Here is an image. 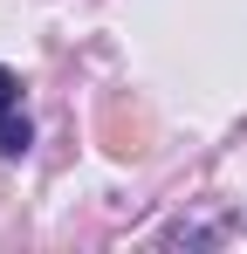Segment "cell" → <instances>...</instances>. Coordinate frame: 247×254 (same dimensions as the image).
Here are the masks:
<instances>
[{
    "mask_svg": "<svg viewBox=\"0 0 247 254\" xmlns=\"http://www.w3.org/2000/svg\"><path fill=\"white\" fill-rule=\"evenodd\" d=\"M21 103V83H14V69H0V110H14Z\"/></svg>",
    "mask_w": 247,
    "mask_h": 254,
    "instance_id": "cell-2",
    "label": "cell"
},
{
    "mask_svg": "<svg viewBox=\"0 0 247 254\" xmlns=\"http://www.w3.org/2000/svg\"><path fill=\"white\" fill-rule=\"evenodd\" d=\"M35 144V130H28V117L21 110H0V158H21Z\"/></svg>",
    "mask_w": 247,
    "mask_h": 254,
    "instance_id": "cell-1",
    "label": "cell"
}]
</instances>
